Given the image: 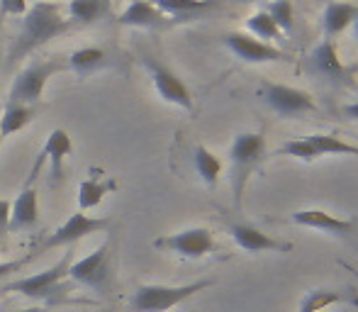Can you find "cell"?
Returning <instances> with one entry per match:
<instances>
[{"mask_svg":"<svg viewBox=\"0 0 358 312\" xmlns=\"http://www.w3.org/2000/svg\"><path fill=\"white\" fill-rule=\"evenodd\" d=\"M73 24L69 22L66 13H64L62 3H52V0H39V3L29 5L27 13L22 15L20 29L13 39V47L8 52V66H15L17 62L27 59L39 47L49 44L52 39L62 37L71 29Z\"/></svg>","mask_w":358,"mask_h":312,"instance_id":"cell-1","label":"cell"},{"mask_svg":"<svg viewBox=\"0 0 358 312\" xmlns=\"http://www.w3.org/2000/svg\"><path fill=\"white\" fill-rule=\"evenodd\" d=\"M266 137L261 132H241L234 137L229 147V183L231 195H234L236 210H241V200H244L246 185L259 164L266 159Z\"/></svg>","mask_w":358,"mask_h":312,"instance_id":"cell-2","label":"cell"},{"mask_svg":"<svg viewBox=\"0 0 358 312\" xmlns=\"http://www.w3.org/2000/svg\"><path fill=\"white\" fill-rule=\"evenodd\" d=\"M210 285H215L213 278H200L190 281L183 285H166V283H144L134 290L129 308L132 312H169L178 308L180 303H185L193 295L208 290Z\"/></svg>","mask_w":358,"mask_h":312,"instance_id":"cell-3","label":"cell"},{"mask_svg":"<svg viewBox=\"0 0 358 312\" xmlns=\"http://www.w3.org/2000/svg\"><path fill=\"white\" fill-rule=\"evenodd\" d=\"M62 62L57 59H37V62L27 64L17 76L13 78L8 93V103H17V105H34L42 100L44 88L52 80V76L57 71H62Z\"/></svg>","mask_w":358,"mask_h":312,"instance_id":"cell-4","label":"cell"},{"mask_svg":"<svg viewBox=\"0 0 358 312\" xmlns=\"http://www.w3.org/2000/svg\"><path fill=\"white\" fill-rule=\"evenodd\" d=\"M69 264H71V256H64L59 264H54L52 269L39 271V274L24 276L20 281H13V283L3 285L0 293H20L29 300H39V303H52L59 293L64 290V281L69 278L66 271Z\"/></svg>","mask_w":358,"mask_h":312,"instance_id":"cell-5","label":"cell"},{"mask_svg":"<svg viewBox=\"0 0 358 312\" xmlns=\"http://www.w3.org/2000/svg\"><path fill=\"white\" fill-rule=\"evenodd\" d=\"M69 281L90 288L95 293H108L113 285V254H110V244H100L95 251L80 256L69 264L66 271Z\"/></svg>","mask_w":358,"mask_h":312,"instance_id":"cell-6","label":"cell"},{"mask_svg":"<svg viewBox=\"0 0 358 312\" xmlns=\"http://www.w3.org/2000/svg\"><path fill=\"white\" fill-rule=\"evenodd\" d=\"M259 95L278 118H300V115H310L317 110L312 93H307L302 88H292V85L285 83L264 80L259 88Z\"/></svg>","mask_w":358,"mask_h":312,"instance_id":"cell-7","label":"cell"},{"mask_svg":"<svg viewBox=\"0 0 358 312\" xmlns=\"http://www.w3.org/2000/svg\"><path fill=\"white\" fill-rule=\"evenodd\" d=\"M142 64H144L146 73H149L156 95H159L164 103L176 105V108H180V110H188V113L193 110V93H190L185 80L180 78L173 69L166 66V64L156 57H144Z\"/></svg>","mask_w":358,"mask_h":312,"instance_id":"cell-8","label":"cell"},{"mask_svg":"<svg viewBox=\"0 0 358 312\" xmlns=\"http://www.w3.org/2000/svg\"><path fill=\"white\" fill-rule=\"evenodd\" d=\"M154 249L176 254L180 259H203L217 249V241L213 229L208 227H188L176 234H164L154 239Z\"/></svg>","mask_w":358,"mask_h":312,"instance_id":"cell-9","label":"cell"},{"mask_svg":"<svg viewBox=\"0 0 358 312\" xmlns=\"http://www.w3.org/2000/svg\"><path fill=\"white\" fill-rule=\"evenodd\" d=\"M113 220L110 218H93L88 213H73L71 218L66 220L64 225H59L52 234L44 239L42 249H62V246H71L76 241L85 239L90 234H100V232H108Z\"/></svg>","mask_w":358,"mask_h":312,"instance_id":"cell-10","label":"cell"},{"mask_svg":"<svg viewBox=\"0 0 358 312\" xmlns=\"http://www.w3.org/2000/svg\"><path fill=\"white\" fill-rule=\"evenodd\" d=\"M224 47L244 64H273V62H287L290 59L283 49L261 42V39L251 37L249 32H227Z\"/></svg>","mask_w":358,"mask_h":312,"instance_id":"cell-11","label":"cell"},{"mask_svg":"<svg viewBox=\"0 0 358 312\" xmlns=\"http://www.w3.org/2000/svg\"><path fill=\"white\" fill-rule=\"evenodd\" d=\"M227 229H229L234 244L239 246L241 251H249V254H259V251H280V254H285V251L292 249L290 241H280V239H275V236L261 232V229L251 222H229Z\"/></svg>","mask_w":358,"mask_h":312,"instance_id":"cell-12","label":"cell"},{"mask_svg":"<svg viewBox=\"0 0 358 312\" xmlns=\"http://www.w3.org/2000/svg\"><path fill=\"white\" fill-rule=\"evenodd\" d=\"M290 218H292V222H295L297 227L320 229V232L334 234V236H349V234H354V227H356V220L336 218V215L327 213V210H320V208L295 210Z\"/></svg>","mask_w":358,"mask_h":312,"instance_id":"cell-13","label":"cell"},{"mask_svg":"<svg viewBox=\"0 0 358 312\" xmlns=\"http://www.w3.org/2000/svg\"><path fill=\"white\" fill-rule=\"evenodd\" d=\"M39 220V193L34 188V176H29L27 185L10 200V232L32 229Z\"/></svg>","mask_w":358,"mask_h":312,"instance_id":"cell-14","label":"cell"},{"mask_svg":"<svg viewBox=\"0 0 358 312\" xmlns=\"http://www.w3.org/2000/svg\"><path fill=\"white\" fill-rule=\"evenodd\" d=\"M120 24L137 29H166L173 24V20L166 17L151 0H132L127 8L120 13Z\"/></svg>","mask_w":358,"mask_h":312,"instance_id":"cell-15","label":"cell"},{"mask_svg":"<svg viewBox=\"0 0 358 312\" xmlns=\"http://www.w3.org/2000/svg\"><path fill=\"white\" fill-rule=\"evenodd\" d=\"M310 62H312V69H315L322 78L331 80V83H344L346 66L339 59L334 39H324V42L317 44L315 52H312V57H310Z\"/></svg>","mask_w":358,"mask_h":312,"instance_id":"cell-16","label":"cell"},{"mask_svg":"<svg viewBox=\"0 0 358 312\" xmlns=\"http://www.w3.org/2000/svg\"><path fill=\"white\" fill-rule=\"evenodd\" d=\"M358 20V5L346 3V0H334L324 8L322 15V27H324L327 39L339 37L341 32H346L349 27H354Z\"/></svg>","mask_w":358,"mask_h":312,"instance_id":"cell-17","label":"cell"},{"mask_svg":"<svg viewBox=\"0 0 358 312\" xmlns=\"http://www.w3.org/2000/svg\"><path fill=\"white\" fill-rule=\"evenodd\" d=\"M110 66V54L103 47H80L71 52L69 57V69L78 76L80 80L95 76L98 71Z\"/></svg>","mask_w":358,"mask_h":312,"instance_id":"cell-18","label":"cell"},{"mask_svg":"<svg viewBox=\"0 0 358 312\" xmlns=\"http://www.w3.org/2000/svg\"><path fill=\"white\" fill-rule=\"evenodd\" d=\"M151 3L173 22H188V20L210 13L217 0H151Z\"/></svg>","mask_w":358,"mask_h":312,"instance_id":"cell-19","label":"cell"},{"mask_svg":"<svg viewBox=\"0 0 358 312\" xmlns=\"http://www.w3.org/2000/svg\"><path fill=\"white\" fill-rule=\"evenodd\" d=\"M71 149H73V142H71V137H69L66 129L57 127V129H52V132H49V137H47V142H44V149H42V154H39V156L49 161L54 180L62 176L64 161H66V156L71 154Z\"/></svg>","mask_w":358,"mask_h":312,"instance_id":"cell-20","label":"cell"},{"mask_svg":"<svg viewBox=\"0 0 358 312\" xmlns=\"http://www.w3.org/2000/svg\"><path fill=\"white\" fill-rule=\"evenodd\" d=\"M37 115L34 105H17V103H5L3 115H0V139L13 137L15 132H22Z\"/></svg>","mask_w":358,"mask_h":312,"instance_id":"cell-21","label":"cell"},{"mask_svg":"<svg viewBox=\"0 0 358 312\" xmlns=\"http://www.w3.org/2000/svg\"><path fill=\"white\" fill-rule=\"evenodd\" d=\"M113 190H117V180H113V178H85L83 183L78 185V198H76L78 210L80 213H88V210H93L95 205H100V200H103L108 193H113Z\"/></svg>","mask_w":358,"mask_h":312,"instance_id":"cell-22","label":"cell"},{"mask_svg":"<svg viewBox=\"0 0 358 312\" xmlns=\"http://www.w3.org/2000/svg\"><path fill=\"white\" fill-rule=\"evenodd\" d=\"M64 13L71 24H93L110 13V5L100 3V0H69Z\"/></svg>","mask_w":358,"mask_h":312,"instance_id":"cell-23","label":"cell"},{"mask_svg":"<svg viewBox=\"0 0 358 312\" xmlns=\"http://www.w3.org/2000/svg\"><path fill=\"white\" fill-rule=\"evenodd\" d=\"M351 298V290H336V288H317L305 293L300 303V312H324L331 305L346 303Z\"/></svg>","mask_w":358,"mask_h":312,"instance_id":"cell-24","label":"cell"},{"mask_svg":"<svg viewBox=\"0 0 358 312\" xmlns=\"http://www.w3.org/2000/svg\"><path fill=\"white\" fill-rule=\"evenodd\" d=\"M193 164H195V171H198L200 180H203L208 188H215L217 180H220V176H222V161L217 159L205 144H195Z\"/></svg>","mask_w":358,"mask_h":312,"instance_id":"cell-25","label":"cell"},{"mask_svg":"<svg viewBox=\"0 0 358 312\" xmlns=\"http://www.w3.org/2000/svg\"><path fill=\"white\" fill-rule=\"evenodd\" d=\"M307 142H310L315 159H322V156H336V154L358 156L356 144L344 142V139H339L336 134H310V137H307Z\"/></svg>","mask_w":358,"mask_h":312,"instance_id":"cell-26","label":"cell"},{"mask_svg":"<svg viewBox=\"0 0 358 312\" xmlns=\"http://www.w3.org/2000/svg\"><path fill=\"white\" fill-rule=\"evenodd\" d=\"M246 29H249L251 37L261 39V42L271 44V42H278L283 34H280V29L275 27V22L271 20V15L266 13V10H259V13H254L249 20H246Z\"/></svg>","mask_w":358,"mask_h":312,"instance_id":"cell-27","label":"cell"},{"mask_svg":"<svg viewBox=\"0 0 358 312\" xmlns=\"http://www.w3.org/2000/svg\"><path fill=\"white\" fill-rule=\"evenodd\" d=\"M266 13L271 15L275 27L280 29V34L295 32V8H292V0H273V3L266 8Z\"/></svg>","mask_w":358,"mask_h":312,"instance_id":"cell-28","label":"cell"},{"mask_svg":"<svg viewBox=\"0 0 358 312\" xmlns=\"http://www.w3.org/2000/svg\"><path fill=\"white\" fill-rule=\"evenodd\" d=\"M27 13V0H0V20L22 17Z\"/></svg>","mask_w":358,"mask_h":312,"instance_id":"cell-29","label":"cell"},{"mask_svg":"<svg viewBox=\"0 0 358 312\" xmlns=\"http://www.w3.org/2000/svg\"><path fill=\"white\" fill-rule=\"evenodd\" d=\"M34 256L37 254H29V256H24V259H15V261H0V281L8 278V276H13V274H17V271H22L24 266L34 259Z\"/></svg>","mask_w":358,"mask_h":312,"instance_id":"cell-30","label":"cell"},{"mask_svg":"<svg viewBox=\"0 0 358 312\" xmlns=\"http://www.w3.org/2000/svg\"><path fill=\"white\" fill-rule=\"evenodd\" d=\"M10 234V200L0 198V241Z\"/></svg>","mask_w":358,"mask_h":312,"instance_id":"cell-31","label":"cell"},{"mask_svg":"<svg viewBox=\"0 0 358 312\" xmlns=\"http://www.w3.org/2000/svg\"><path fill=\"white\" fill-rule=\"evenodd\" d=\"M341 115H344V118H349V120H356V122H358V100L344 105V108H341Z\"/></svg>","mask_w":358,"mask_h":312,"instance_id":"cell-32","label":"cell"},{"mask_svg":"<svg viewBox=\"0 0 358 312\" xmlns=\"http://www.w3.org/2000/svg\"><path fill=\"white\" fill-rule=\"evenodd\" d=\"M354 32H356V39H358V20L354 22Z\"/></svg>","mask_w":358,"mask_h":312,"instance_id":"cell-33","label":"cell"},{"mask_svg":"<svg viewBox=\"0 0 358 312\" xmlns=\"http://www.w3.org/2000/svg\"><path fill=\"white\" fill-rule=\"evenodd\" d=\"M17 312H39L37 308H29V310H17Z\"/></svg>","mask_w":358,"mask_h":312,"instance_id":"cell-34","label":"cell"},{"mask_svg":"<svg viewBox=\"0 0 358 312\" xmlns=\"http://www.w3.org/2000/svg\"><path fill=\"white\" fill-rule=\"evenodd\" d=\"M100 3H105V5H113V0H100Z\"/></svg>","mask_w":358,"mask_h":312,"instance_id":"cell-35","label":"cell"},{"mask_svg":"<svg viewBox=\"0 0 358 312\" xmlns=\"http://www.w3.org/2000/svg\"><path fill=\"white\" fill-rule=\"evenodd\" d=\"M0 254H5V246L3 244H0Z\"/></svg>","mask_w":358,"mask_h":312,"instance_id":"cell-36","label":"cell"},{"mask_svg":"<svg viewBox=\"0 0 358 312\" xmlns=\"http://www.w3.org/2000/svg\"><path fill=\"white\" fill-rule=\"evenodd\" d=\"M246 3H254V0H246Z\"/></svg>","mask_w":358,"mask_h":312,"instance_id":"cell-37","label":"cell"},{"mask_svg":"<svg viewBox=\"0 0 358 312\" xmlns=\"http://www.w3.org/2000/svg\"><path fill=\"white\" fill-rule=\"evenodd\" d=\"M0 142H3V139H0Z\"/></svg>","mask_w":358,"mask_h":312,"instance_id":"cell-38","label":"cell"}]
</instances>
